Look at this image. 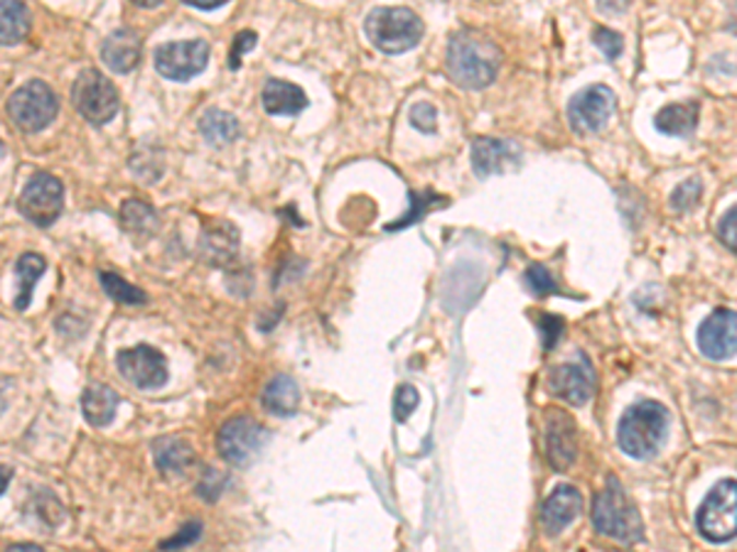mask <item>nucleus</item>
Listing matches in <instances>:
<instances>
[{
  "instance_id": "nucleus-41",
  "label": "nucleus",
  "mask_w": 737,
  "mask_h": 552,
  "mask_svg": "<svg viewBox=\"0 0 737 552\" xmlns=\"http://www.w3.org/2000/svg\"><path fill=\"white\" fill-rule=\"evenodd\" d=\"M185 5L197 8V10H217L221 5H227L229 0H183Z\"/></svg>"
},
{
  "instance_id": "nucleus-9",
  "label": "nucleus",
  "mask_w": 737,
  "mask_h": 552,
  "mask_svg": "<svg viewBox=\"0 0 737 552\" xmlns=\"http://www.w3.org/2000/svg\"><path fill=\"white\" fill-rule=\"evenodd\" d=\"M618 111V96L604 84H592L575 94L568 104V123L575 136H595L608 128Z\"/></svg>"
},
{
  "instance_id": "nucleus-6",
  "label": "nucleus",
  "mask_w": 737,
  "mask_h": 552,
  "mask_svg": "<svg viewBox=\"0 0 737 552\" xmlns=\"http://www.w3.org/2000/svg\"><path fill=\"white\" fill-rule=\"evenodd\" d=\"M59 101L45 81H27L8 99V116L23 133H39L55 120Z\"/></svg>"
},
{
  "instance_id": "nucleus-20",
  "label": "nucleus",
  "mask_w": 737,
  "mask_h": 552,
  "mask_svg": "<svg viewBox=\"0 0 737 552\" xmlns=\"http://www.w3.org/2000/svg\"><path fill=\"white\" fill-rule=\"evenodd\" d=\"M239 231L229 221H211L201 237V253L211 265H224L237 255Z\"/></svg>"
},
{
  "instance_id": "nucleus-36",
  "label": "nucleus",
  "mask_w": 737,
  "mask_h": 552,
  "mask_svg": "<svg viewBox=\"0 0 737 552\" xmlns=\"http://www.w3.org/2000/svg\"><path fill=\"white\" fill-rule=\"evenodd\" d=\"M541 342H543V349L551 352L555 344H558V340L563 336V330H565V324L563 320H558V317H553V314H541Z\"/></svg>"
},
{
  "instance_id": "nucleus-15",
  "label": "nucleus",
  "mask_w": 737,
  "mask_h": 552,
  "mask_svg": "<svg viewBox=\"0 0 737 552\" xmlns=\"http://www.w3.org/2000/svg\"><path fill=\"white\" fill-rule=\"evenodd\" d=\"M578 457V427L575 421L563 411L546 413V459L553 472L571 469Z\"/></svg>"
},
{
  "instance_id": "nucleus-13",
  "label": "nucleus",
  "mask_w": 737,
  "mask_h": 552,
  "mask_svg": "<svg viewBox=\"0 0 737 552\" xmlns=\"http://www.w3.org/2000/svg\"><path fill=\"white\" fill-rule=\"evenodd\" d=\"M699 349L711 361H728L737 354V312L721 310L711 312L695 334Z\"/></svg>"
},
{
  "instance_id": "nucleus-37",
  "label": "nucleus",
  "mask_w": 737,
  "mask_h": 552,
  "mask_svg": "<svg viewBox=\"0 0 737 552\" xmlns=\"http://www.w3.org/2000/svg\"><path fill=\"white\" fill-rule=\"evenodd\" d=\"M718 239L725 249L737 253V204L723 214V219L718 223Z\"/></svg>"
},
{
  "instance_id": "nucleus-3",
  "label": "nucleus",
  "mask_w": 737,
  "mask_h": 552,
  "mask_svg": "<svg viewBox=\"0 0 737 552\" xmlns=\"http://www.w3.org/2000/svg\"><path fill=\"white\" fill-rule=\"evenodd\" d=\"M592 526L600 536L622 545H634L644 538V524L640 510L618 479L610 476L608 486L595 496Z\"/></svg>"
},
{
  "instance_id": "nucleus-23",
  "label": "nucleus",
  "mask_w": 737,
  "mask_h": 552,
  "mask_svg": "<svg viewBox=\"0 0 737 552\" xmlns=\"http://www.w3.org/2000/svg\"><path fill=\"white\" fill-rule=\"evenodd\" d=\"M266 411L276 417H290L298 413L300 405V388L296 383V378L278 373L276 378H270L268 386L264 388V398H261Z\"/></svg>"
},
{
  "instance_id": "nucleus-38",
  "label": "nucleus",
  "mask_w": 737,
  "mask_h": 552,
  "mask_svg": "<svg viewBox=\"0 0 737 552\" xmlns=\"http://www.w3.org/2000/svg\"><path fill=\"white\" fill-rule=\"evenodd\" d=\"M199 536H201V524H199V520H192V524H187L183 530H180V533L175 538L163 540V543H160V548H163V550L185 548V545L195 543V540H199Z\"/></svg>"
},
{
  "instance_id": "nucleus-24",
  "label": "nucleus",
  "mask_w": 737,
  "mask_h": 552,
  "mask_svg": "<svg viewBox=\"0 0 737 552\" xmlns=\"http://www.w3.org/2000/svg\"><path fill=\"white\" fill-rule=\"evenodd\" d=\"M120 403V398L116 391H111L104 383H92L82 395V411L89 425L94 427H106L114 423L116 417V407Z\"/></svg>"
},
{
  "instance_id": "nucleus-25",
  "label": "nucleus",
  "mask_w": 737,
  "mask_h": 552,
  "mask_svg": "<svg viewBox=\"0 0 737 552\" xmlns=\"http://www.w3.org/2000/svg\"><path fill=\"white\" fill-rule=\"evenodd\" d=\"M47 268V263L43 255L37 253H25L20 255L15 263V280H18V295H15V310H27L30 300H33V290L35 283L43 278V273Z\"/></svg>"
},
{
  "instance_id": "nucleus-40",
  "label": "nucleus",
  "mask_w": 737,
  "mask_h": 552,
  "mask_svg": "<svg viewBox=\"0 0 737 552\" xmlns=\"http://www.w3.org/2000/svg\"><path fill=\"white\" fill-rule=\"evenodd\" d=\"M598 8L608 15H620L630 8V0H598Z\"/></svg>"
},
{
  "instance_id": "nucleus-21",
  "label": "nucleus",
  "mask_w": 737,
  "mask_h": 552,
  "mask_svg": "<svg viewBox=\"0 0 737 552\" xmlns=\"http://www.w3.org/2000/svg\"><path fill=\"white\" fill-rule=\"evenodd\" d=\"M153 459L160 474L165 476H183L187 469L195 464V452L180 437H160L153 442Z\"/></svg>"
},
{
  "instance_id": "nucleus-5",
  "label": "nucleus",
  "mask_w": 737,
  "mask_h": 552,
  "mask_svg": "<svg viewBox=\"0 0 737 552\" xmlns=\"http://www.w3.org/2000/svg\"><path fill=\"white\" fill-rule=\"evenodd\" d=\"M699 533L709 543H728L737 538V482L735 479H723L715 484L709 496L703 498L695 516Z\"/></svg>"
},
{
  "instance_id": "nucleus-27",
  "label": "nucleus",
  "mask_w": 737,
  "mask_h": 552,
  "mask_svg": "<svg viewBox=\"0 0 737 552\" xmlns=\"http://www.w3.org/2000/svg\"><path fill=\"white\" fill-rule=\"evenodd\" d=\"M30 30V13L23 0H0V39L3 45L23 43Z\"/></svg>"
},
{
  "instance_id": "nucleus-18",
  "label": "nucleus",
  "mask_w": 737,
  "mask_h": 552,
  "mask_svg": "<svg viewBox=\"0 0 737 552\" xmlns=\"http://www.w3.org/2000/svg\"><path fill=\"white\" fill-rule=\"evenodd\" d=\"M140 53H143V39L130 27H118L111 33L104 45H101V59L104 65L116 71V74H128L134 71L140 61Z\"/></svg>"
},
{
  "instance_id": "nucleus-33",
  "label": "nucleus",
  "mask_w": 737,
  "mask_h": 552,
  "mask_svg": "<svg viewBox=\"0 0 737 552\" xmlns=\"http://www.w3.org/2000/svg\"><path fill=\"white\" fill-rule=\"evenodd\" d=\"M592 43H595V47H598L600 53H602L604 57H608L610 61L620 59L622 49H624L622 35H620V33H614V30H610V27H595Z\"/></svg>"
},
{
  "instance_id": "nucleus-10",
  "label": "nucleus",
  "mask_w": 737,
  "mask_h": 552,
  "mask_svg": "<svg viewBox=\"0 0 737 552\" xmlns=\"http://www.w3.org/2000/svg\"><path fill=\"white\" fill-rule=\"evenodd\" d=\"M62 207H65L62 182L47 175V172H39V175L30 177L18 199L20 214L39 229L53 227L59 214H62Z\"/></svg>"
},
{
  "instance_id": "nucleus-4",
  "label": "nucleus",
  "mask_w": 737,
  "mask_h": 552,
  "mask_svg": "<svg viewBox=\"0 0 737 552\" xmlns=\"http://www.w3.org/2000/svg\"><path fill=\"white\" fill-rule=\"evenodd\" d=\"M426 27L411 8H373L365 20V35L383 55H403L416 47Z\"/></svg>"
},
{
  "instance_id": "nucleus-16",
  "label": "nucleus",
  "mask_w": 737,
  "mask_h": 552,
  "mask_svg": "<svg viewBox=\"0 0 737 552\" xmlns=\"http://www.w3.org/2000/svg\"><path fill=\"white\" fill-rule=\"evenodd\" d=\"M521 158L517 142L499 138H477L472 142V170L477 177H492L514 168Z\"/></svg>"
},
{
  "instance_id": "nucleus-2",
  "label": "nucleus",
  "mask_w": 737,
  "mask_h": 552,
  "mask_svg": "<svg viewBox=\"0 0 737 552\" xmlns=\"http://www.w3.org/2000/svg\"><path fill=\"white\" fill-rule=\"evenodd\" d=\"M669 433V411L656 401L630 405L618 425V445L630 459H652Z\"/></svg>"
},
{
  "instance_id": "nucleus-32",
  "label": "nucleus",
  "mask_w": 737,
  "mask_h": 552,
  "mask_svg": "<svg viewBox=\"0 0 737 552\" xmlns=\"http://www.w3.org/2000/svg\"><path fill=\"white\" fill-rule=\"evenodd\" d=\"M701 194H703V184H701L699 177H691V180L681 182L671 194V209L679 211V214L691 211L695 204L701 202Z\"/></svg>"
},
{
  "instance_id": "nucleus-19",
  "label": "nucleus",
  "mask_w": 737,
  "mask_h": 552,
  "mask_svg": "<svg viewBox=\"0 0 737 552\" xmlns=\"http://www.w3.org/2000/svg\"><path fill=\"white\" fill-rule=\"evenodd\" d=\"M261 104L270 116H298L308 106V96L298 84L283 79H268L261 94Z\"/></svg>"
},
{
  "instance_id": "nucleus-30",
  "label": "nucleus",
  "mask_w": 737,
  "mask_h": 552,
  "mask_svg": "<svg viewBox=\"0 0 737 552\" xmlns=\"http://www.w3.org/2000/svg\"><path fill=\"white\" fill-rule=\"evenodd\" d=\"M411 202H413V207L406 214V219H401L399 223H389L387 231H396V229H403V227H411V223H416L418 219L426 217V214L430 209L446 207V204H448V199H442L440 194H433V192H426V194H413L411 192Z\"/></svg>"
},
{
  "instance_id": "nucleus-8",
  "label": "nucleus",
  "mask_w": 737,
  "mask_h": 552,
  "mask_svg": "<svg viewBox=\"0 0 737 552\" xmlns=\"http://www.w3.org/2000/svg\"><path fill=\"white\" fill-rule=\"evenodd\" d=\"M268 429L254 417H231L229 423L221 425L217 435L219 455L234 467H249L258 455L264 452L268 442Z\"/></svg>"
},
{
  "instance_id": "nucleus-29",
  "label": "nucleus",
  "mask_w": 737,
  "mask_h": 552,
  "mask_svg": "<svg viewBox=\"0 0 737 552\" xmlns=\"http://www.w3.org/2000/svg\"><path fill=\"white\" fill-rule=\"evenodd\" d=\"M120 219H124V227L134 233H150L156 229V211L153 207H148L143 202L130 199L120 207Z\"/></svg>"
},
{
  "instance_id": "nucleus-26",
  "label": "nucleus",
  "mask_w": 737,
  "mask_h": 552,
  "mask_svg": "<svg viewBox=\"0 0 737 552\" xmlns=\"http://www.w3.org/2000/svg\"><path fill=\"white\" fill-rule=\"evenodd\" d=\"M199 130L209 146H215V148L229 146V142H234L241 133L239 120L219 108L205 111V116L199 118Z\"/></svg>"
},
{
  "instance_id": "nucleus-42",
  "label": "nucleus",
  "mask_w": 737,
  "mask_h": 552,
  "mask_svg": "<svg viewBox=\"0 0 737 552\" xmlns=\"http://www.w3.org/2000/svg\"><path fill=\"white\" fill-rule=\"evenodd\" d=\"M130 3L138 8H146V10H153L158 5H163V0H130Z\"/></svg>"
},
{
  "instance_id": "nucleus-7",
  "label": "nucleus",
  "mask_w": 737,
  "mask_h": 552,
  "mask_svg": "<svg viewBox=\"0 0 737 552\" xmlns=\"http://www.w3.org/2000/svg\"><path fill=\"white\" fill-rule=\"evenodd\" d=\"M72 101L79 114L92 126H104L118 114V91L99 69H84L72 87Z\"/></svg>"
},
{
  "instance_id": "nucleus-34",
  "label": "nucleus",
  "mask_w": 737,
  "mask_h": 552,
  "mask_svg": "<svg viewBox=\"0 0 737 552\" xmlns=\"http://www.w3.org/2000/svg\"><path fill=\"white\" fill-rule=\"evenodd\" d=\"M418 403H421V395H418L416 388L408 386V383L401 386L399 393H396V401H393V417H396L399 423H406L411 413L418 407Z\"/></svg>"
},
{
  "instance_id": "nucleus-39",
  "label": "nucleus",
  "mask_w": 737,
  "mask_h": 552,
  "mask_svg": "<svg viewBox=\"0 0 737 552\" xmlns=\"http://www.w3.org/2000/svg\"><path fill=\"white\" fill-rule=\"evenodd\" d=\"M256 47V33H251V30H244V33H239L237 39H234V49H231V61H229V67L231 69H239V61H241V55H246L251 53V49Z\"/></svg>"
},
{
  "instance_id": "nucleus-1",
  "label": "nucleus",
  "mask_w": 737,
  "mask_h": 552,
  "mask_svg": "<svg viewBox=\"0 0 737 552\" xmlns=\"http://www.w3.org/2000/svg\"><path fill=\"white\" fill-rule=\"evenodd\" d=\"M502 67V49L494 39L484 37L477 30H460L448 45L446 69L450 79L464 89H487L494 84Z\"/></svg>"
},
{
  "instance_id": "nucleus-28",
  "label": "nucleus",
  "mask_w": 737,
  "mask_h": 552,
  "mask_svg": "<svg viewBox=\"0 0 737 552\" xmlns=\"http://www.w3.org/2000/svg\"><path fill=\"white\" fill-rule=\"evenodd\" d=\"M99 280H101V288L106 290V295H108L111 300L124 302V304H143L148 300L143 290L136 288V285L126 283L116 273H106V271L99 273Z\"/></svg>"
},
{
  "instance_id": "nucleus-17",
  "label": "nucleus",
  "mask_w": 737,
  "mask_h": 552,
  "mask_svg": "<svg viewBox=\"0 0 737 552\" xmlns=\"http://www.w3.org/2000/svg\"><path fill=\"white\" fill-rule=\"evenodd\" d=\"M580 510H583L580 491L571 484H563L558 488H553V494L543 501L541 528L546 530V536L551 538L558 536L580 516Z\"/></svg>"
},
{
  "instance_id": "nucleus-11",
  "label": "nucleus",
  "mask_w": 737,
  "mask_h": 552,
  "mask_svg": "<svg viewBox=\"0 0 737 552\" xmlns=\"http://www.w3.org/2000/svg\"><path fill=\"white\" fill-rule=\"evenodd\" d=\"M160 77L170 81H189L201 74L209 65V45L205 39H187V43L160 45L153 55Z\"/></svg>"
},
{
  "instance_id": "nucleus-12",
  "label": "nucleus",
  "mask_w": 737,
  "mask_h": 552,
  "mask_svg": "<svg viewBox=\"0 0 737 552\" xmlns=\"http://www.w3.org/2000/svg\"><path fill=\"white\" fill-rule=\"evenodd\" d=\"M116 366L126 381L140 388V391H153V388L165 386L168 381L165 356L148 344H138L134 349H120L116 356Z\"/></svg>"
},
{
  "instance_id": "nucleus-14",
  "label": "nucleus",
  "mask_w": 737,
  "mask_h": 552,
  "mask_svg": "<svg viewBox=\"0 0 737 552\" xmlns=\"http://www.w3.org/2000/svg\"><path fill=\"white\" fill-rule=\"evenodd\" d=\"M549 391L563 403L583 407L595 393V368L588 356L555 366L549 376Z\"/></svg>"
},
{
  "instance_id": "nucleus-31",
  "label": "nucleus",
  "mask_w": 737,
  "mask_h": 552,
  "mask_svg": "<svg viewBox=\"0 0 737 552\" xmlns=\"http://www.w3.org/2000/svg\"><path fill=\"white\" fill-rule=\"evenodd\" d=\"M523 280H527L529 290L537 295V298H551V295H561L558 283L553 280V275L543 268V265L533 263L527 268V275H523Z\"/></svg>"
},
{
  "instance_id": "nucleus-22",
  "label": "nucleus",
  "mask_w": 737,
  "mask_h": 552,
  "mask_svg": "<svg viewBox=\"0 0 737 552\" xmlns=\"http://www.w3.org/2000/svg\"><path fill=\"white\" fill-rule=\"evenodd\" d=\"M699 114H701V106L699 101H686V104H671L661 108L659 114H656L654 126L664 136H671V138H689L693 136L695 126H699Z\"/></svg>"
},
{
  "instance_id": "nucleus-43",
  "label": "nucleus",
  "mask_w": 737,
  "mask_h": 552,
  "mask_svg": "<svg viewBox=\"0 0 737 552\" xmlns=\"http://www.w3.org/2000/svg\"><path fill=\"white\" fill-rule=\"evenodd\" d=\"M8 550H43V548L30 543V545H8Z\"/></svg>"
},
{
  "instance_id": "nucleus-44",
  "label": "nucleus",
  "mask_w": 737,
  "mask_h": 552,
  "mask_svg": "<svg viewBox=\"0 0 737 552\" xmlns=\"http://www.w3.org/2000/svg\"><path fill=\"white\" fill-rule=\"evenodd\" d=\"M730 30H733V33H737V18H735V23L730 25Z\"/></svg>"
},
{
  "instance_id": "nucleus-35",
  "label": "nucleus",
  "mask_w": 737,
  "mask_h": 552,
  "mask_svg": "<svg viewBox=\"0 0 737 552\" xmlns=\"http://www.w3.org/2000/svg\"><path fill=\"white\" fill-rule=\"evenodd\" d=\"M408 118L413 123V128H418L423 133H436L438 128V111L433 108L428 101H421V104L413 106Z\"/></svg>"
}]
</instances>
